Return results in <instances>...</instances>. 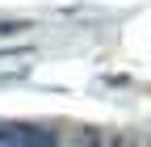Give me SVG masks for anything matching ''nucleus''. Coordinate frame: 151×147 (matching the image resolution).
<instances>
[{"mask_svg": "<svg viewBox=\"0 0 151 147\" xmlns=\"http://www.w3.org/2000/svg\"><path fill=\"white\" fill-rule=\"evenodd\" d=\"M0 143L13 147H34V143H55L46 130H34V126H0Z\"/></svg>", "mask_w": 151, "mask_h": 147, "instance_id": "nucleus-1", "label": "nucleus"}]
</instances>
